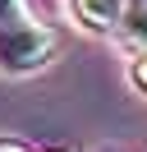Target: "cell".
<instances>
[{
    "mask_svg": "<svg viewBox=\"0 0 147 152\" xmlns=\"http://www.w3.org/2000/svg\"><path fill=\"white\" fill-rule=\"evenodd\" d=\"M60 51V32L37 19H23L14 28H0V74H37Z\"/></svg>",
    "mask_w": 147,
    "mask_h": 152,
    "instance_id": "obj_1",
    "label": "cell"
},
{
    "mask_svg": "<svg viewBox=\"0 0 147 152\" xmlns=\"http://www.w3.org/2000/svg\"><path fill=\"white\" fill-rule=\"evenodd\" d=\"M124 10H129V0H69V14L87 32H115Z\"/></svg>",
    "mask_w": 147,
    "mask_h": 152,
    "instance_id": "obj_2",
    "label": "cell"
},
{
    "mask_svg": "<svg viewBox=\"0 0 147 152\" xmlns=\"http://www.w3.org/2000/svg\"><path fill=\"white\" fill-rule=\"evenodd\" d=\"M115 37L124 42L129 51H147V0H133L124 10V19H119Z\"/></svg>",
    "mask_w": 147,
    "mask_h": 152,
    "instance_id": "obj_3",
    "label": "cell"
},
{
    "mask_svg": "<svg viewBox=\"0 0 147 152\" xmlns=\"http://www.w3.org/2000/svg\"><path fill=\"white\" fill-rule=\"evenodd\" d=\"M28 19V5L23 0H0V28H14V23Z\"/></svg>",
    "mask_w": 147,
    "mask_h": 152,
    "instance_id": "obj_4",
    "label": "cell"
},
{
    "mask_svg": "<svg viewBox=\"0 0 147 152\" xmlns=\"http://www.w3.org/2000/svg\"><path fill=\"white\" fill-rule=\"evenodd\" d=\"M133 83L147 92V51H138V56H133Z\"/></svg>",
    "mask_w": 147,
    "mask_h": 152,
    "instance_id": "obj_5",
    "label": "cell"
},
{
    "mask_svg": "<svg viewBox=\"0 0 147 152\" xmlns=\"http://www.w3.org/2000/svg\"><path fill=\"white\" fill-rule=\"evenodd\" d=\"M129 5H133V0H129Z\"/></svg>",
    "mask_w": 147,
    "mask_h": 152,
    "instance_id": "obj_6",
    "label": "cell"
}]
</instances>
